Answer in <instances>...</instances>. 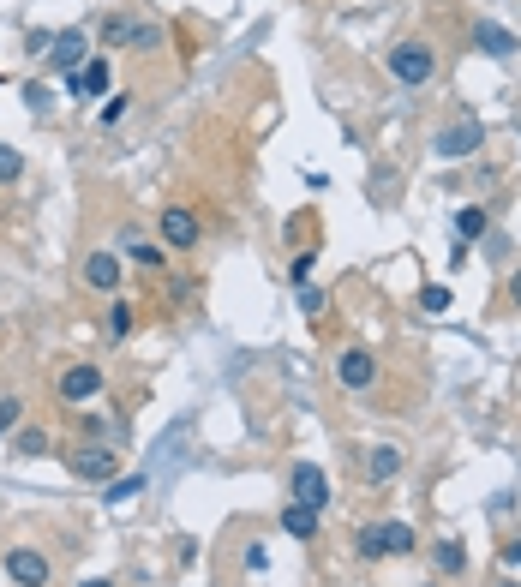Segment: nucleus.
I'll use <instances>...</instances> for the list:
<instances>
[{
    "instance_id": "nucleus-1",
    "label": "nucleus",
    "mask_w": 521,
    "mask_h": 587,
    "mask_svg": "<svg viewBox=\"0 0 521 587\" xmlns=\"http://www.w3.org/2000/svg\"><path fill=\"white\" fill-rule=\"evenodd\" d=\"M384 72H390L396 84H408V90H426V84L438 78V48L420 42V36H408V42H396V48L384 54Z\"/></svg>"
},
{
    "instance_id": "nucleus-2",
    "label": "nucleus",
    "mask_w": 521,
    "mask_h": 587,
    "mask_svg": "<svg viewBox=\"0 0 521 587\" xmlns=\"http://www.w3.org/2000/svg\"><path fill=\"white\" fill-rule=\"evenodd\" d=\"M420 546V534L408 522H372L360 528V558H408Z\"/></svg>"
},
{
    "instance_id": "nucleus-3",
    "label": "nucleus",
    "mask_w": 521,
    "mask_h": 587,
    "mask_svg": "<svg viewBox=\"0 0 521 587\" xmlns=\"http://www.w3.org/2000/svg\"><path fill=\"white\" fill-rule=\"evenodd\" d=\"M486 150V126L468 114V120H450L438 138H432V156H444V162H468V156H480Z\"/></svg>"
},
{
    "instance_id": "nucleus-4",
    "label": "nucleus",
    "mask_w": 521,
    "mask_h": 587,
    "mask_svg": "<svg viewBox=\"0 0 521 587\" xmlns=\"http://www.w3.org/2000/svg\"><path fill=\"white\" fill-rule=\"evenodd\" d=\"M102 390H108V378H102V366H96V360L66 366V372H60V384H54V396H60L66 408H84V402H96Z\"/></svg>"
},
{
    "instance_id": "nucleus-5",
    "label": "nucleus",
    "mask_w": 521,
    "mask_h": 587,
    "mask_svg": "<svg viewBox=\"0 0 521 587\" xmlns=\"http://www.w3.org/2000/svg\"><path fill=\"white\" fill-rule=\"evenodd\" d=\"M66 468H72V480H84V486H108L114 480V450L108 444H72L66 450Z\"/></svg>"
},
{
    "instance_id": "nucleus-6",
    "label": "nucleus",
    "mask_w": 521,
    "mask_h": 587,
    "mask_svg": "<svg viewBox=\"0 0 521 587\" xmlns=\"http://www.w3.org/2000/svg\"><path fill=\"white\" fill-rule=\"evenodd\" d=\"M288 498L324 516L336 492H330V480H324V468H318V462H294V468H288Z\"/></svg>"
},
{
    "instance_id": "nucleus-7",
    "label": "nucleus",
    "mask_w": 521,
    "mask_h": 587,
    "mask_svg": "<svg viewBox=\"0 0 521 587\" xmlns=\"http://www.w3.org/2000/svg\"><path fill=\"white\" fill-rule=\"evenodd\" d=\"M6 582L12 587H48L54 582L48 552H36V546H12V552H6Z\"/></svg>"
},
{
    "instance_id": "nucleus-8",
    "label": "nucleus",
    "mask_w": 521,
    "mask_h": 587,
    "mask_svg": "<svg viewBox=\"0 0 521 587\" xmlns=\"http://www.w3.org/2000/svg\"><path fill=\"white\" fill-rule=\"evenodd\" d=\"M156 228H162V246H168V252H192V246H198V234H204V228H198V216H192L186 204H168Z\"/></svg>"
},
{
    "instance_id": "nucleus-9",
    "label": "nucleus",
    "mask_w": 521,
    "mask_h": 587,
    "mask_svg": "<svg viewBox=\"0 0 521 587\" xmlns=\"http://www.w3.org/2000/svg\"><path fill=\"white\" fill-rule=\"evenodd\" d=\"M108 84H114V60H108V54H90V60L66 78V90H72V96H90V102L108 96Z\"/></svg>"
},
{
    "instance_id": "nucleus-10",
    "label": "nucleus",
    "mask_w": 521,
    "mask_h": 587,
    "mask_svg": "<svg viewBox=\"0 0 521 587\" xmlns=\"http://www.w3.org/2000/svg\"><path fill=\"white\" fill-rule=\"evenodd\" d=\"M336 378H342V390H372L378 384V360H372V348H342V360H336Z\"/></svg>"
},
{
    "instance_id": "nucleus-11",
    "label": "nucleus",
    "mask_w": 521,
    "mask_h": 587,
    "mask_svg": "<svg viewBox=\"0 0 521 587\" xmlns=\"http://www.w3.org/2000/svg\"><path fill=\"white\" fill-rule=\"evenodd\" d=\"M84 60H90V36H84V30H60V36H48V66H60L66 78H72Z\"/></svg>"
},
{
    "instance_id": "nucleus-12",
    "label": "nucleus",
    "mask_w": 521,
    "mask_h": 587,
    "mask_svg": "<svg viewBox=\"0 0 521 587\" xmlns=\"http://www.w3.org/2000/svg\"><path fill=\"white\" fill-rule=\"evenodd\" d=\"M114 246H120V258H126V264H138V270H162V258H168V246L144 240L138 228H120V240H114Z\"/></svg>"
},
{
    "instance_id": "nucleus-13",
    "label": "nucleus",
    "mask_w": 521,
    "mask_h": 587,
    "mask_svg": "<svg viewBox=\"0 0 521 587\" xmlns=\"http://www.w3.org/2000/svg\"><path fill=\"white\" fill-rule=\"evenodd\" d=\"M78 276H84V288L120 294V258H114V252H90V258L78 264Z\"/></svg>"
},
{
    "instance_id": "nucleus-14",
    "label": "nucleus",
    "mask_w": 521,
    "mask_h": 587,
    "mask_svg": "<svg viewBox=\"0 0 521 587\" xmlns=\"http://www.w3.org/2000/svg\"><path fill=\"white\" fill-rule=\"evenodd\" d=\"M474 42L492 54V60H510V54H521V42H516V30H504L498 18H480L474 24Z\"/></svg>"
},
{
    "instance_id": "nucleus-15",
    "label": "nucleus",
    "mask_w": 521,
    "mask_h": 587,
    "mask_svg": "<svg viewBox=\"0 0 521 587\" xmlns=\"http://www.w3.org/2000/svg\"><path fill=\"white\" fill-rule=\"evenodd\" d=\"M366 474H372V486L396 480V474H402V444H378V450L366 456Z\"/></svg>"
},
{
    "instance_id": "nucleus-16",
    "label": "nucleus",
    "mask_w": 521,
    "mask_h": 587,
    "mask_svg": "<svg viewBox=\"0 0 521 587\" xmlns=\"http://www.w3.org/2000/svg\"><path fill=\"white\" fill-rule=\"evenodd\" d=\"M282 528L294 534V540H318V510H306V504H282Z\"/></svg>"
},
{
    "instance_id": "nucleus-17",
    "label": "nucleus",
    "mask_w": 521,
    "mask_h": 587,
    "mask_svg": "<svg viewBox=\"0 0 521 587\" xmlns=\"http://www.w3.org/2000/svg\"><path fill=\"white\" fill-rule=\"evenodd\" d=\"M432 558H438V570H444V576H462V570H468V546H462L456 534H444V540L432 546Z\"/></svg>"
},
{
    "instance_id": "nucleus-18",
    "label": "nucleus",
    "mask_w": 521,
    "mask_h": 587,
    "mask_svg": "<svg viewBox=\"0 0 521 587\" xmlns=\"http://www.w3.org/2000/svg\"><path fill=\"white\" fill-rule=\"evenodd\" d=\"M132 30H138L132 12H108V18H102V42H108V48H132Z\"/></svg>"
},
{
    "instance_id": "nucleus-19",
    "label": "nucleus",
    "mask_w": 521,
    "mask_h": 587,
    "mask_svg": "<svg viewBox=\"0 0 521 587\" xmlns=\"http://www.w3.org/2000/svg\"><path fill=\"white\" fill-rule=\"evenodd\" d=\"M486 228H492V216H486L480 204H468V210H456V234H462V246H468V240H486Z\"/></svg>"
},
{
    "instance_id": "nucleus-20",
    "label": "nucleus",
    "mask_w": 521,
    "mask_h": 587,
    "mask_svg": "<svg viewBox=\"0 0 521 587\" xmlns=\"http://www.w3.org/2000/svg\"><path fill=\"white\" fill-rule=\"evenodd\" d=\"M126 336H132V300L114 294V306H108V342H126Z\"/></svg>"
},
{
    "instance_id": "nucleus-21",
    "label": "nucleus",
    "mask_w": 521,
    "mask_h": 587,
    "mask_svg": "<svg viewBox=\"0 0 521 587\" xmlns=\"http://www.w3.org/2000/svg\"><path fill=\"white\" fill-rule=\"evenodd\" d=\"M150 486V474H120V480H108V492H102V504H126V498H138Z\"/></svg>"
},
{
    "instance_id": "nucleus-22",
    "label": "nucleus",
    "mask_w": 521,
    "mask_h": 587,
    "mask_svg": "<svg viewBox=\"0 0 521 587\" xmlns=\"http://www.w3.org/2000/svg\"><path fill=\"white\" fill-rule=\"evenodd\" d=\"M132 48H138V54H162V48H168V30L138 18V30H132Z\"/></svg>"
},
{
    "instance_id": "nucleus-23",
    "label": "nucleus",
    "mask_w": 521,
    "mask_h": 587,
    "mask_svg": "<svg viewBox=\"0 0 521 587\" xmlns=\"http://www.w3.org/2000/svg\"><path fill=\"white\" fill-rule=\"evenodd\" d=\"M450 300H456L450 282H426V288H420V306H426V312H450Z\"/></svg>"
},
{
    "instance_id": "nucleus-24",
    "label": "nucleus",
    "mask_w": 521,
    "mask_h": 587,
    "mask_svg": "<svg viewBox=\"0 0 521 587\" xmlns=\"http://www.w3.org/2000/svg\"><path fill=\"white\" fill-rule=\"evenodd\" d=\"M48 444H54V438H48L42 426H24V432H18V456H42Z\"/></svg>"
},
{
    "instance_id": "nucleus-25",
    "label": "nucleus",
    "mask_w": 521,
    "mask_h": 587,
    "mask_svg": "<svg viewBox=\"0 0 521 587\" xmlns=\"http://www.w3.org/2000/svg\"><path fill=\"white\" fill-rule=\"evenodd\" d=\"M18 174H24V156H18L12 144H0V186H12Z\"/></svg>"
},
{
    "instance_id": "nucleus-26",
    "label": "nucleus",
    "mask_w": 521,
    "mask_h": 587,
    "mask_svg": "<svg viewBox=\"0 0 521 587\" xmlns=\"http://www.w3.org/2000/svg\"><path fill=\"white\" fill-rule=\"evenodd\" d=\"M18 414H24V402H18V396H0V438L18 432Z\"/></svg>"
},
{
    "instance_id": "nucleus-27",
    "label": "nucleus",
    "mask_w": 521,
    "mask_h": 587,
    "mask_svg": "<svg viewBox=\"0 0 521 587\" xmlns=\"http://www.w3.org/2000/svg\"><path fill=\"white\" fill-rule=\"evenodd\" d=\"M300 312L318 318V312H324V288H300Z\"/></svg>"
},
{
    "instance_id": "nucleus-28",
    "label": "nucleus",
    "mask_w": 521,
    "mask_h": 587,
    "mask_svg": "<svg viewBox=\"0 0 521 587\" xmlns=\"http://www.w3.org/2000/svg\"><path fill=\"white\" fill-rule=\"evenodd\" d=\"M126 108H132V96H108V108H102V126H114Z\"/></svg>"
},
{
    "instance_id": "nucleus-29",
    "label": "nucleus",
    "mask_w": 521,
    "mask_h": 587,
    "mask_svg": "<svg viewBox=\"0 0 521 587\" xmlns=\"http://www.w3.org/2000/svg\"><path fill=\"white\" fill-rule=\"evenodd\" d=\"M504 564H510V570H521V540H504Z\"/></svg>"
},
{
    "instance_id": "nucleus-30",
    "label": "nucleus",
    "mask_w": 521,
    "mask_h": 587,
    "mask_svg": "<svg viewBox=\"0 0 521 587\" xmlns=\"http://www.w3.org/2000/svg\"><path fill=\"white\" fill-rule=\"evenodd\" d=\"M510 300H516V306H521V270H516V276H510Z\"/></svg>"
},
{
    "instance_id": "nucleus-31",
    "label": "nucleus",
    "mask_w": 521,
    "mask_h": 587,
    "mask_svg": "<svg viewBox=\"0 0 521 587\" xmlns=\"http://www.w3.org/2000/svg\"><path fill=\"white\" fill-rule=\"evenodd\" d=\"M78 587H120V582H108V576H96V582H78Z\"/></svg>"
},
{
    "instance_id": "nucleus-32",
    "label": "nucleus",
    "mask_w": 521,
    "mask_h": 587,
    "mask_svg": "<svg viewBox=\"0 0 521 587\" xmlns=\"http://www.w3.org/2000/svg\"><path fill=\"white\" fill-rule=\"evenodd\" d=\"M498 587H516V582H498Z\"/></svg>"
},
{
    "instance_id": "nucleus-33",
    "label": "nucleus",
    "mask_w": 521,
    "mask_h": 587,
    "mask_svg": "<svg viewBox=\"0 0 521 587\" xmlns=\"http://www.w3.org/2000/svg\"><path fill=\"white\" fill-rule=\"evenodd\" d=\"M426 587H444V582H426Z\"/></svg>"
}]
</instances>
